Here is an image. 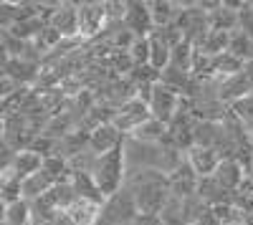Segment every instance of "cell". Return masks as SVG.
<instances>
[{"label": "cell", "instance_id": "1", "mask_svg": "<svg viewBox=\"0 0 253 225\" xmlns=\"http://www.w3.org/2000/svg\"><path fill=\"white\" fill-rule=\"evenodd\" d=\"M126 188L132 190L139 218H160L167 200L172 197L170 177L160 170H144V172L129 175L126 177Z\"/></svg>", "mask_w": 253, "mask_h": 225}, {"label": "cell", "instance_id": "2", "mask_svg": "<svg viewBox=\"0 0 253 225\" xmlns=\"http://www.w3.org/2000/svg\"><path fill=\"white\" fill-rule=\"evenodd\" d=\"M94 180H96V185L101 190L104 197H114L124 185H126V162H124V142L107 152V154H101L99 162H96V170H94Z\"/></svg>", "mask_w": 253, "mask_h": 225}, {"label": "cell", "instance_id": "3", "mask_svg": "<svg viewBox=\"0 0 253 225\" xmlns=\"http://www.w3.org/2000/svg\"><path fill=\"white\" fill-rule=\"evenodd\" d=\"M180 104H182V96L175 94L172 89H167L165 84H160L157 81V86H155V94H152V101H150V114L162 121V124L170 127V121L175 119V114L180 112Z\"/></svg>", "mask_w": 253, "mask_h": 225}, {"label": "cell", "instance_id": "4", "mask_svg": "<svg viewBox=\"0 0 253 225\" xmlns=\"http://www.w3.org/2000/svg\"><path fill=\"white\" fill-rule=\"evenodd\" d=\"M107 28V3H79V36L99 38Z\"/></svg>", "mask_w": 253, "mask_h": 225}, {"label": "cell", "instance_id": "5", "mask_svg": "<svg viewBox=\"0 0 253 225\" xmlns=\"http://www.w3.org/2000/svg\"><path fill=\"white\" fill-rule=\"evenodd\" d=\"M167 177H170V192H172V197L187 200V197H195V195H198V182H200V177L195 175L193 167H190L187 159H182V165H180L172 175H167Z\"/></svg>", "mask_w": 253, "mask_h": 225}, {"label": "cell", "instance_id": "6", "mask_svg": "<svg viewBox=\"0 0 253 225\" xmlns=\"http://www.w3.org/2000/svg\"><path fill=\"white\" fill-rule=\"evenodd\" d=\"M124 26L129 28L137 38H150V36L155 33V23H152L150 3H126Z\"/></svg>", "mask_w": 253, "mask_h": 225}, {"label": "cell", "instance_id": "7", "mask_svg": "<svg viewBox=\"0 0 253 225\" xmlns=\"http://www.w3.org/2000/svg\"><path fill=\"white\" fill-rule=\"evenodd\" d=\"M63 38H81L79 36V3H58L51 23Z\"/></svg>", "mask_w": 253, "mask_h": 225}, {"label": "cell", "instance_id": "8", "mask_svg": "<svg viewBox=\"0 0 253 225\" xmlns=\"http://www.w3.org/2000/svg\"><path fill=\"white\" fill-rule=\"evenodd\" d=\"M124 139H126V137L109 121V124H101V127H96V129L91 132V137H89V150L101 157V154L117 150Z\"/></svg>", "mask_w": 253, "mask_h": 225}, {"label": "cell", "instance_id": "9", "mask_svg": "<svg viewBox=\"0 0 253 225\" xmlns=\"http://www.w3.org/2000/svg\"><path fill=\"white\" fill-rule=\"evenodd\" d=\"M185 159L190 162V167L195 170V175H198L200 180L215 175L218 165L223 162L215 150H205V147H190V150L185 152Z\"/></svg>", "mask_w": 253, "mask_h": 225}, {"label": "cell", "instance_id": "10", "mask_svg": "<svg viewBox=\"0 0 253 225\" xmlns=\"http://www.w3.org/2000/svg\"><path fill=\"white\" fill-rule=\"evenodd\" d=\"M253 94V84H251V78L246 71L236 74V76H225L223 78V86H220V99L225 101V104L230 107L233 101L238 99H246Z\"/></svg>", "mask_w": 253, "mask_h": 225}, {"label": "cell", "instance_id": "11", "mask_svg": "<svg viewBox=\"0 0 253 225\" xmlns=\"http://www.w3.org/2000/svg\"><path fill=\"white\" fill-rule=\"evenodd\" d=\"M213 177L220 182V188H223V190H228V192H238L248 175H246V170L238 165L236 159H223L220 165H218V170H215Z\"/></svg>", "mask_w": 253, "mask_h": 225}, {"label": "cell", "instance_id": "12", "mask_svg": "<svg viewBox=\"0 0 253 225\" xmlns=\"http://www.w3.org/2000/svg\"><path fill=\"white\" fill-rule=\"evenodd\" d=\"M71 185H74V190H76V195H79L81 200L96 202V205L104 208L107 197L101 195V190H99V185H96L94 175H89V172H71Z\"/></svg>", "mask_w": 253, "mask_h": 225}, {"label": "cell", "instance_id": "13", "mask_svg": "<svg viewBox=\"0 0 253 225\" xmlns=\"http://www.w3.org/2000/svg\"><path fill=\"white\" fill-rule=\"evenodd\" d=\"M53 185H58V182L46 170H41V172H36V175H31V177L23 180V200L36 202V200H41L43 195H48L53 190Z\"/></svg>", "mask_w": 253, "mask_h": 225}, {"label": "cell", "instance_id": "14", "mask_svg": "<svg viewBox=\"0 0 253 225\" xmlns=\"http://www.w3.org/2000/svg\"><path fill=\"white\" fill-rule=\"evenodd\" d=\"M10 167L15 170V175H18L20 180H26V177H31V175H36V172L43 170V157L36 154V152H31V150H23V152L15 154V162H13Z\"/></svg>", "mask_w": 253, "mask_h": 225}, {"label": "cell", "instance_id": "15", "mask_svg": "<svg viewBox=\"0 0 253 225\" xmlns=\"http://www.w3.org/2000/svg\"><path fill=\"white\" fill-rule=\"evenodd\" d=\"M150 13H152L155 31H157V28H165V26L175 23L177 15H180V5L177 3H167V0H155V3H150Z\"/></svg>", "mask_w": 253, "mask_h": 225}, {"label": "cell", "instance_id": "16", "mask_svg": "<svg viewBox=\"0 0 253 225\" xmlns=\"http://www.w3.org/2000/svg\"><path fill=\"white\" fill-rule=\"evenodd\" d=\"M170 56H172V48L167 46L157 33H152L150 36V66L162 74L167 66H170Z\"/></svg>", "mask_w": 253, "mask_h": 225}, {"label": "cell", "instance_id": "17", "mask_svg": "<svg viewBox=\"0 0 253 225\" xmlns=\"http://www.w3.org/2000/svg\"><path fill=\"white\" fill-rule=\"evenodd\" d=\"M129 137L134 139H142V142H152V145H162V139L167 137V124H162V121H157L155 116H150L144 121L142 127H137Z\"/></svg>", "mask_w": 253, "mask_h": 225}, {"label": "cell", "instance_id": "18", "mask_svg": "<svg viewBox=\"0 0 253 225\" xmlns=\"http://www.w3.org/2000/svg\"><path fill=\"white\" fill-rule=\"evenodd\" d=\"M228 53L236 56L238 61H243V64H248V61L253 58V40L238 28L230 33V43H228Z\"/></svg>", "mask_w": 253, "mask_h": 225}, {"label": "cell", "instance_id": "19", "mask_svg": "<svg viewBox=\"0 0 253 225\" xmlns=\"http://www.w3.org/2000/svg\"><path fill=\"white\" fill-rule=\"evenodd\" d=\"M31 202L28 200H18L13 205H5L3 213V225H31Z\"/></svg>", "mask_w": 253, "mask_h": 225}, {"label": "cell", "instance_id": "20", "mask_svg": "<svg viewBox=\"0 0 253 225\" xmlns=\"http://www.w3.org/2000/svg\"><path fill=\"white\" fill-rule=\"evenodd\" d=\"M193 61H195V46L190 40H182L180 46L172 48V56H170V66L180 69V71H187L193 74Z\"/></svg>", "mask_w": 253, "mask_h": 225}, {"label": "cell", "instance_id": "21", "mask_svg": "<svg viewBox=\"0 0 253 225\" xmlns=\"http://www.w3.org/2000/svg\"><path fill=\"white\" fill-rule=\"evenodd\" d=\"M129 56H132V61L137 66H147V64H150V38H137V43L132 46Z\"/></svg>", "mask_w": 253, "mask_h": 225}, {"label": "cell", "instance_id": "22", "mask_svg": "<svg viewBox=\"0 0 253 225\" xmlns=\"http://www.w3.org/2000/svg\"><path fill=\"white\" fill-rule=\"evenodd\" d=\"M195 225H223L218 218H215V213H213V208H208L203 215H200V220L195 223Z\"/></svg>", "mask_w": 253, "mask_h": 225}, {"label": "cell", "instance_id": "23", "mask_svg": "<svg viewBox=\"0 0 253 225\" xmlns=\"http://www.w3.org/2000/svg\"><path fill=\"white\" fill-rule=\"evenodd\" d=\"M243 127H246V134H248V139H251V145H253V116H251L248 121H243Z\"/></svg>", "mask_w": 253, "mask_h": 225}, {"label": "cell", "instance_id": "24", "mask_svg": "<svg viewBox=\"0 0 253 225\" xmlns=\"http://www.w3.org/2000/svg\"><path fill=\"white\" fill-rule=\"evenodd\" d=\"M248 177L253 180V162H251V167H248Z\"/></svg>", "mask_w": 253, "mask_h": 225}, {"label": "cell", "instance_id": "25", "mask_svg": "<svg viewBox=\"0 0 253 225\" xmlns=\"http://www.w3.org/2000/svg\"><path fill=\"white\" fill-rule=\"evenodd\" d=\"M230 225H248L246 220H238V223H230Z\"/></svg>", "mask_w": 253, "mask_h": 225}, {"label": "cell", "instance_id": "26", "mask_svg": "<svg viewBox=\"0 0 253 225\" xmlns=\"http://www.w3.org/2000/svg\"><path fill=\"white\" fill-rule=\"evenodd\" d=\"M160 225H162V223H160Z\"/></svg>", "mask_w": 253, "mask_h": 225}]
</instances>
